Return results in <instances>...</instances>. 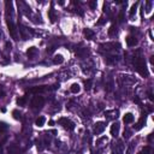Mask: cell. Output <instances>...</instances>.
I'll use <instances>...</instances> for the list:
<instances>
[{
	"label": "cell",
	"mask_w": 154,
	"mask_h": 154,
	"mask_svg": "<svg viewBox=\"0 0 154 154\" xmlns=\"http://www.w3.org/2000/svg\"><path fill=\"white\" fill-rule=\"evenodd\" d=\"M152 140H153V135H149V136H148V141H149V142H152Z\"/></svg>",
	"instance_id": "cell-28"
},
{
	"label": "cell",
	"mask_w": 154,
	"mask_h": 154,
	"mask_svg": "<svg viewBox=\"0 0 154 154\" xmlns=\"http://www.w3.org/2000/svg\"><path fill=\"white\" fill-rule=\"evenodd\" d=\"M45 123H46V118L43 117V116H41V117H39L35 120V125L39 126V128H42V126L45 125Z\"/></svg>",
	"instance_id": "cell-14"
},
{
	"label": "cell",
	"mask_w": 154,
	"mask_h": 154,
	"mask_svg": "<svg viewBox=\"0 0 154 154\" xmlns=\"http://www.w3.org/2000/svg\"><path fill=\"white\" fill-rule=\"evenodd\" d=\"M46 88L45 86H40V87H33V88L29 89V91L30 93H33V94H39V93H42V91H45Z\"/></svg>",
	"instance_id": "cell-8"
},
{
	"label": "cell",
	"mask_w": 154,
	"mask_h": 154,
	"mask_svg": "<svg viewBox=\"0 0 154 154\" xmlns=\"http://www.w3.org/2000/svg\"><path fill=\"white\" fill-rule=\"evenodd\" d=\"M0 154H3V148H0Z\"/></svg>",
	"instance_id": "cell-31"
},
{
	"label": "cell",
	"mask_w": 154,
	"mask_h": 154,
	"mask_svg": "<svg viewBox=\"0 0 154 154\" xmlns=\"http://www.w3.org/2000/svg\"><path fill=\"white\" fill-rule=\"evenodd\" d=\"M129 136H130V131H129V130H125V131H124V137H126V138H128Z\"/></svg>",
	"instance_id": "cell-24"
},
{
	"label": "cell",
	"mask_w": 154,
	"mask_h": 154,
	"mask_svg": "<svg viewBox=\"0 0 154 154\" xmlns=\"http://www.w3.org/2000/svg\"><path fill=\"white\" fill-rule=\"evenodd\" d=\"M145 124H146V117H141L136 125H134V129L135 130H140V129H142V126L145 125Z\"/></svg>",
	"instance_id": "cell-13"
},
{
	"label": "cell",
	"mask_w": 154,
	"mask_h": 154,
	"mask_svg": "<svg viewBox=\"0 0 154 154\" xmlns=\"http://www.w3.org/2000/svg\"><path fill=\"white\" fill-rule=\"evenodd\" d=\"M149 99H151L152 100V101H153V100H154V97H153V93H152V91H149Z\"/></svg>",
	"instance_id": "cell-27"
},
{
	"label": "cell",
	"mask_w": 154,
	"mask_h": 154,
	"mask_svg": "<svg viewBox=\"0 0 154 154\" xmlns=\"http://www.w3.org/2000/svg\"><path fill=\"white\" fill-rule=\"evenodd\" d=\"M6 47H7V49H11V43H6Z\"/></svg>",
	"instance_id": "cell-29"
},
{
	"label": "cell",
	"mask_w": 154,
	"mask_h": 154,
	"mask_svg": "<svg viewBox=\"0 0 154 154\" xmlns=\"http://www.w3.org/2000/svg\"><path fill=\"white\" fill-rule=\"evenodd\" d=\"M151 11V3H147V12Z\"/></svg>",
	"instance_id": "cell-26"
},
{
	"label": "cell",
	"mask_w": 154,
	"mask_h": 154,
	"mask_svg": "<svg viewBox=\"0 0 154 154\" xmlns=\"http://www.w3.org/2000/svg\"><path fill=\"white\" fill-rule=\"evenodd\" d=\"M12 116H13L14 119H17V120H19L20 118H22V116H20V112H18L17 110H14V111L12 112Z\"/></svg>",
	"instance_id": "cell-20"
},
{
	"label": "cell",
	"mask_w": 154,
	"mask_h": 154,
	"mask_svg": "<svg viewBox=\"0 0 154 154\" xmlns=\"http://www.w3.org/2000/svg\"><path fill=\"white\" fill-rule=\"evenodd\" d=\"M105 22H106V19H104V18H100V20L97 22V24H99V25H101V24H104Z\"/></svg>",
	"instance_id": "cell-25"
},
{
	"label": "cell",
	"mask_w": 154,
	"mask_h": 154,
	"mask_svg": "<svg viewBox=\"0 0 154 154\" xmlns=\"http://www.w3.org/2000/svg\"><path fill=\"white\" fill-rule=\"evenodd\" d=\"M70 90H71V93H74V94H77V93H80L81 90V87L78 83H74L71 86V88H70Z\"/></svg>",
	"instance_id": "cell-15"
},
{
	"label": "cell",
	"mask_w": 154,
	"mask_h": 154,
	"mask_svg": "<svg viewBox=\"0 0 154 154\" xmlns=\"http://www.w3.org/2000/svg\"><path fill=\"white\" fill-rule=\"evenodd\" d=\"M136 9H137V3L134 4V5L131 6V10H130V13H129V16H130V17H132V16L136 13Z\"/></svg>",
	"instance_id": "cell-21"
},
{
	"label": "cell",
	"mask_w": 154,
	"mask_h": 154,
	"mask_svg": "<svg viewBox=\"0 0 154 154\" xmlns=\"http://www.w3.org/2000/svg\"><path fill=\"white\" fill-rule=\"evenodd\" d=\"M89 6H90L91 9H95V7H96V1H90V3H89Z\"/></svg>",
	"instance_id": "cell-23"
},
{
	"label": "cell",
	"mask_w": 154,
	"mask_h": 154,
	"mask_svg": "<svg viewBox=\"0 0 154 154\" xmlns=\"http://www.w3.org/2000/svg\"><path fill=\"white\" fill-rule=\"evenodd\" d=\"M48 124H49V125H53V124H54V122H53V120H49Z\"/></svg>",
	"instance_id": "cell-30"
},
{
	"label": "cell",
	"mask_w": 154,
	"mask_h": 154,
	"mask_svg": "<svg viewBox=\"0 0 154 154\" xmlns=\"http://www.w3.org/2000/svg\"><path fill=\"white\" fill-rule=\"evenodd\" d=\"M138 43V41H137V39L135 36H128L126 37V45L129 46V47H135V46Z\"/></svg>",
	"instance_id": "cell-7"
},
{
	"label": "cell",
	"mask_w": 154,
	"mask_h": 154,
	"mask_svg": "<svg viewBox=\"0 0 154 154\" xmlns=\"http://www.w3.org/2000/svg\"><path fill=\"white\" fill-rule=\"evenodd\" d=\"M123 122L125 123V124H130V123L134 122V116H132V113H125V116L123 117Z\"/></svg>",
	"instance_id": "cell-11"
},
{
	"label": "cell",
	"mask_w": 154,
	"mask_h": 154,
	"mask_svg": "<svg viewBox=\"0 0 154 154\" xmlns=\"http://www.w3.org/2000/svg\"><path fill=\"white\" fill-rule=\"evenodd\" d=\"M37 54V48L36 47H30V48L27 49V55L29 58H34Z\"/></svg>",
	"instance_id": "cell-12"
},
{
	"label": "cell",
	"mask_w": 154,
	"mask_h": 154,
	"mask_svg": "<svg viewBox=\"0 0 154 154\" xmlns=\"http://www.w3.org/2000/svg\"><path fill=\"white\" fill-rule=\"evenodd\" d=\"M45 104V99L42 96H35L32 101V109L33 110H40Z\"/></svg>",
	"instance_id": "cell-2"
},
{
	"label": "cell",
	"mask_w": 154,
	"mask_h": 154,
	"mask_svg": "<svg viewBox=\"0 0 154 154\" xmlns=\"http://www.w3.org/2000/svg\"><path fill=\"white\" fill-rule=\"evenodd\" d=\"M48 18L49 20H51L52 23H54L55 19H57V14H55V10L53 9V7H51V9L48 10Z\"/></svg>",
	"instance_id": "cell-10"
},
{
	"label": "cell",
	"mask_w": 154,
	"mask_h": 154,
	"mask_svg": "<svg viewBox=\"0 0 154 154\" xmlns=\"http://www.w3.org/2000/svg\"><path fill=\"white\" fill-rule=\"evenodd\" d=\"M136 70H137V72H138L141 76L148 77V70H147V68H146V63H145V60H143L142 58H138V59H137Z\"/></svg>",
	"instance_id": "cell-1"
},
{
	"label": "cell",
	"mask_w": 154,
	"mask_h": 154,
	"mask_svg": "<svg viewBox=\"0 0 154 154\" xmlns=\"http://www.w3.org/2000/svg\"><path fill=\"white\" fill-rule=\"evenodd\" d=\"M91 84H93V81H91L90 78L84 82V88H86V90H89V89L91 88Z\"/></svg>",
	"instance_id": "cell-18"
},
{
	"label": "cell",
	"mask_w": 154,
	"mask_h": 154,
	"mask_svg": "<svg viewBox=\"0 0 154 154\" xmlns=\"http://www.w3.org/2000/svg\"><path fill=\"white\" fill-rule=\"evenodd\" d=\"M7 27H9V33L11 35V37L13 40H18V34H17V29L14 27V24L11 20H7Z\"/></svg>",
	"instance_id": "cell-4"
},
{
	"label": "cell",
	"mask_w": 154,
	"mask_h": 154,
	"mask_svg": "<svg viewBox=\"0 0 154 154\" xmlns=\"http://www.w3.org/2000/svg\"><path fill=\"white\" fill-rule=\"evenodd\" d=\"M63 61H64V58H63V55H60V54H57L54 57V59H53V63L57 64V65L58 64H61Z\"/></svg>",
	"instance_id": "cell-16"
},
{
	"label": "cell",
	"mask_w": 154,
	"mask_h": 154,
	"mask_svg": "<svg viewBox=\"0 0 154 154\" xmlns=\"http://www.w3.org/2000/svg\"><path fill=\"white\" fill-rule=\"evenodd\" d=\"M138 154H151V147H149V146L145 147V148H143Z\"/></svg>",
	"instance_id": "cell-22"
},
{
	"label": "cell",
	"mask_w": 154,
	"mask_h": 154,
	"mask_svg": "<svg viewBox=\"0 0 154 154\" xmlns=\"http://www.w3.org/2000/svg\"><path fill=\"white\" fill-rule=\"evenodd\" d=\"M104 130H105V123L104 122L95 123V125H94V134L95 135H100Z\"/></svg>",
	"instance_id": "cell-5"
},
{
	"label": "cell",
	"mask_w": 154,
	"mask_h": 154,
	"mask_svg": "<svg viewBox=\"0 0 154 154\" xmlns=\"http://www.w3.org/2000/svg\"><path fill=\"white\" fill-rule=\"evenodd\" d=\"M59 124L60 125H63L64 128L68 129V130H74L75 129V123L71 122L70 119H68V118H60Z\"/></svg>",
	"instance_id": "cell-3"
},
{
	"label": "cell",
	"mask_w": 154,
	"mask_h": 154,
	"mask_svg": "<svg viewBox=\"0 0 154 154\" xmlns=\"http://www.w3.org/2000/svg\"><path fill=\"white\" fill-rule=\"evenodd\" d=\"M119 129H120V125H119V123H113L111 125V135L113 137H117L118 135H119Z\"/></svg>",
	"instance_id": "cell-6"
},
{
	"label": "cell",
	"mask_w": 154,
	"mask_h": 154,
	"mask_svg": "<svg viewBox=\"0 0 154 154\" xmlns=\"http://www.w3.org/2000/svg\"><path fill=\"white\" fill-rule=\"evenodd\" d=\"M17 104H18V106H25V104H27V96L18 97V99H17Z\"/></svg>",
	"instance_id": "cell-17"
},
{
	"label": "cell",
	"mask_w": 154,
	"mask_h": 154,
	"mask_svg": "<svg viewBox=\"0 0 154 154\" xmlns=\"http://www.w3.org/2000/svg\"><path fill=\"white\" fill-rule=\"evenodd\" d=\"M117 34V28L114 25H112L111 28H110V30H109V35L110 36H114V35Z\"/></svg>",
	"instance_id": "cell-19"
},
{
	"label": "cell",
	"mask_w": 154,
	"mask_h": 154,
	"mask_svg": "<svg viewBox=\"0 0 154 154\" xmlns=\"http://www.w3.org/2000/svg\"><path fill=\"white\" fill-rule=\"evenodd\" d=\"M83 34H84V36L88 39V40H93V37L95 36V33L91 30V29H84L83 30Z\"/></svg>",
	"instance_id": "cell-9"
}]
</instances>
